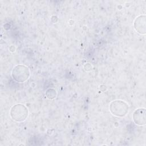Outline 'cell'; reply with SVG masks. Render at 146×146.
Instances as JSON below:
<instances>
[{
  "mask_svg": "<svg viewBox=\"0 0 146 146\" xmlns=\"http://www.w3.org/2000/svg\"><path fill=\"white\" fill-rule=\"evenodd\" d=\"M10 115L14 121L22 122L27 119L29 115V110L24 104H16L11 108Z\"/></svg>",
  "mask_w": 146,
  "mask_h": 146,
  "instance_id": "6da1fadb",
  "label": "cell"
},
{
  "mask_svg": "<svg viewBox=\"0 0 146 146\" xmlns=\"http://www.w3.org/2000/svg\"><path fill=\"white\" fill-rule=\"evenodd\" d=\"M30 75L29 67L23 64H18L14 66L11 71V76L17 82L23 83L26 82Z\"/></svg>",
  "mask_w": 146,
  "mask_h": 146,
  "instance_id": "7a4b0ae2",
  "label": "cell"
},
{
  "mask_svg": "<svg viewBox=\"0 0 146 146\" xmlns=\"http://www.w3.org/2000/svg\"><path fill=\"white\" fill-rule=\"evenodd\" d=\"M129 106L122 100H115L110 104V111L111 113L117 117H124L128 113Z\"/></svg>",
  "mask_w": 146,
  "mask_h": 146,
  "instance_id": "3957f363",
  "label": "cell"
},
{
  "mask_svg": "<svg viewBox=\"0 0 146 146\" xmlns=\"http://www.w3.org/2000/svg\"><path fill=\"white\" fill-rule=\"evenodd\" d=\"M132 119L134 123L139 125L145 124V109L144 108H139L136 109L132 115Z\"/></svg>",
  "mask_w": 146,
  "mask_h": 146,
  "instance_id": "277c9868",
  "label": "cell"
},
{
  "mask_svg": "<svg viewBox=\"0 0 146 146\" xmlns=\"http://www.w3.org/2000/svg\"><path fill=\"white\" fill-rule=\"evenodd\" d=\"M133 26L135 30L140 34H145V15H140L136 18L134 21Z\"/></svg>",
  "mask_w": 146,
  "mask_h": 146,
  "instance_id": "5b68a950",
  "label": "cell"
},
{
  "mask_svg": "<svg viewBox=\"0 0 146 146\" xmlns=\"http://www.w3.org/2000/svg\"><path fill=\"white\" fill-rule=\"evenodd\" d=\"M56 95V92L55 90L53 88H50L47 90L46 92V96L47 97L50 99H52L54 98H55Z\"/></svg>",
  "mask_w": 146,
  "mask_h": 146,
  "instance_id": "8992f818",
  "label": "cell"
}]
</instances>
